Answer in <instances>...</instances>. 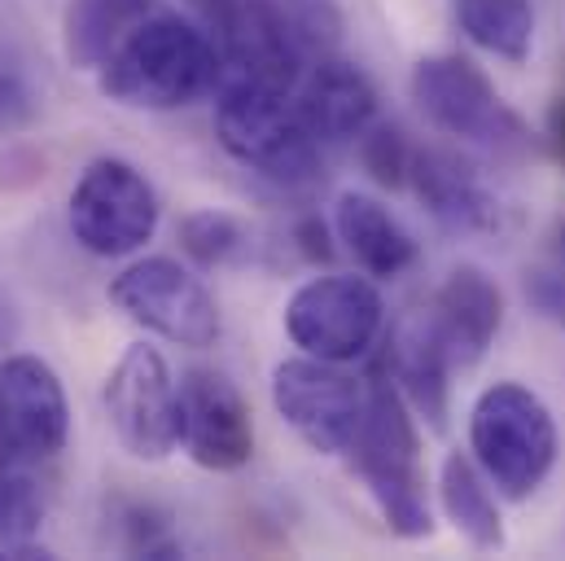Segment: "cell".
<instances>
[{"label": "cell", "instance_id": "obj_1", "mask_svg": "<svg viewBox=\"0 0 565 561\" xmlns=\"http://www.w3.org/2000/svg\"><path fill=\"white\" fill-rule=\"evenodd\" d=\"M102 93L128 110H184L224 84V57L202 22L149 13L97 71Z\"/></svg>", "mask_w": 565, "mask_h": 561}, {"label": "cell", "instance_id": "obj_2", "mask_svg": "<svg viewBox=\"0 0 565 561\" xmlns=\"http://www.w3.org/2000/svg\"><path fill=\"white\" fill-rule=\"evenodd\" d=\"M351 469L399 540L434 536V505L422 469V430L395 378H369V404L351 443Z\"/></svg>", "mask_w": 565, "mask_h": 561}, {"label": "cell", "instance_id": "obj_3", "mask_svg": "<svg viewBox=\"0 0 565 561\" xmlns=\"http://www.w3.org/2000/svg\"><path fill=\"white\" fill-rule=\"evenodd\" d=\"M557 452V421L531 387L495 382L473 400L469 456L504 500H531L548 483Z\"/></svg>", "mask_w": 565, "mask_h": 561}, {"label": "cell", "instance_id": "obj_4", "mask_svg": "<svg viewBox=\"0 0 565 561\" xmlns=\"http://www.w3.org/2000/svg\"><path fill=\"white\" fill-rule=\"evenodd\" d=\"M215 137L228 158L281 189H302L320 176V140L302 124L294 93L224 80L215 97Z\"/></svg>", "mask_w": 565, "mask_h": 561}, {"label": "cell", "instance_id": "obj_5", "mask_svg": "<svg viewBox=\"0 0 565 561\" xmlns=\"http://www.w3.org/2000/svg\"><path fill=\"white\" fill-rule=\"evenodd\" d=\"M413 102L422 119L451 140L491 149V154H526L535 140L526 119L500 97L482 66L460 53H434L413 66Z\"/></svg>", "mask_w": 565, "mask_h": 561}, {"label": "cell", "instance_id": "obj_6", "mask_svg": "<svg viewBox=\"0 0 565 561\" xmlns=\"http://www.w3.org/2000/svg\"><path fill=\"white\" fill-rule=\"evenodd\" d=\"M193 9L224 57V80L294 93L302 71L316 62L285 0H193Z\"/></svg>", "mask_w": 565, "mask_h": 561}, {"label": "cell", "instance_id": "obj_7", "mask_svg": "<svg viewBox=\"0 0 565 561\" xmlns=\"http://www.w3.org/2000/svg\"><path fill=\"white\" fill-rule=\"evenodd\" d=\"M386 329V298L373 277L329 273L298 285L285 303V334L302 356L355 364Z\"/></svg>", "mask_w": 565, "mask_h": 561}, {"label": "cell", "instance_id": "obj_8", "mask_svg": "<svg viewBox=\"0 0 565 561\" xmlns=\"http://www.w3.org/2000/svg\"><path fill=\"white\" fill-rule=\"evenodd\" d=\"M71 233L97 260L137 255L158 233V193L128 158H93L71 189Z\"/></svg>", "mask_w": 565, "mask_h": 561}, {"label": "cell", "instance_id": "obj_9", "mask_svg": "<svg viewBox=\"0 0 565 561\" xmlns=\"http://www.w3.org/2000/svg\"><path fill=\"white\" fill-rule=\"evenodd\" d=\"M110 303L128 320H137L141 329L175 342V347L206 351L220 342L215 294L193 268H184L171 255H149V260L128 264L110 280Z\"/></svg>", "mask_w": 565, "mask_h": 561}, {"label": "cell", "instance_id": "obj_10", "mask_svg": "<svg viewBox=\"0 0 565 561\" xmlns=\"http://www.w3.org/2000/svg\"><path fill=\"white\" fill-rule=\"evenodd\" d=\"M369 404V387L333 360L289 356L273 369V409L277 417L320 456L351 452Z\"/></svg>", "mask_w": 565, "mask_h": 561}, {"label": "cell", "instance_id": "obj_11", "mask_svg": "<svg viewBox=\"0 0 565 561\" xmlns=\"http://www.w3.org/2000/svg\"><path fill=\"white\" fill-rule=\"evenodd\" d=\"M119 447L137 461H167L180 447V382L158 347L132 342L106 378L102 391Z\"/></svg>", "mask_w": 565, "mask_h": 561}, {"label": "cell", "instance_id": "obj_12", "mask_svg": "<svg viewBox=\"0 0 565 561\" xmlns=\"http://www.w3.org/2000/svg\"><path fill=\"white\" fill-rule=\"evenodd\" d=\"M71 438V404L57 369L40 356L0 360V465L53 461Z\"/></svg>", "mask_w": 565, "mask_h": 561}, {"label": "cell", "instance_id": "obj_13", "mask_svg": "<svg viewBox=\"0 0 565 561\" xmlns=\"http://www.w3.org/2000/svg\"><path fill=\"white\" fill-rule=\"evenodd\" d=\"M180 447L211 474H233L255 456V421L237 382L220 369H184L180 378Z\"/></svg>", "mask_w": 565, "mask_h": 561}, {"label": "cell", "instance_id": "obj_14", "mask_svg": "<svg viewBox=\"0 0 565 561\" xmlns=\"http://www.w3.org/2000/svg\"><path fill=\"white\" fill-rule=\"evenodd\" d=\"M408 189L422 198V207L434 215V224L447 229V233L478 237V233H500L509 224V207L500 202V193L460 154L417 149L413 171H408Z\"/></svg>", "mask_w": 565, "mask_h": 561}, {"label": "cell", "instance_id": "obj_15", "mask_svg": "<svg viewBox=\"0 0 565 561\" xmlns=\"http://www.w3.org/2000/svg\"><path fill=\"white\" fill-rule=\"evenodd\" d=\"M425 325L434 329V338H438L443 356L451 360V369H473V364H482V356L500 338L504 294L482 268L460 264L438 285V294H434V303L425 311Z\"/></svg>", "mask_w": 565, "mask_h": 561}, {"label": "cell", "instance_id": "obj_16", "mask_svg": "<svg viewBox=\"0 0 565 561\" xmlns=\"http://www.w3.org/2000/svg\"><path fill=\"white\" fill-rule=\"evenodd\" d=\"M294 106L320 145H351L377 124L373 80L355 62H342L333 53L316 57L302 71V80L294 88Z\"/></svg>", "mask_w": 565, "mask_h": 561}, {"label": "cell", "instance_id": "obj_17", "mask_svg": "<svg viewBox=\"0 0 565 561\" xmlns=\"http://www.w3.org/2000/svg\"><path fill=\"white\" fill-rule=\"evenodd\" d=\"M333 237L347 246L355 268L373 280L404 277L422 260L417 237L373 193H355V189L338 193V202H333Z\"/></svg>", "mask_w": 565, "mask_h": 561}, {"label": "cell", "instance_id": "obj_18", "mask_svg": "<svg viewBox=\"0 0 565 561\" xmlns=\"http://www.w3.org/2000/svg\"><path fill=\"white\" fill-rule=\"evenodd\" d=\"M438 505L447 522L460 531V540L478 553L504 549V518L491 491V478L478 469L469 452H447L438 465Z\"/></svg>", "mask_w": 565, "mask_h": 561}, {"label": "cell", "instance_id": "obj_19", "mask_svg": "<svg viewBox=\"0 0 565 561\" xmlns=\"http://www.w3.org/2000/svg\"><path fill=\"white\" fill-rule=\"evenodd\" d=\"M391 378L404 391V400L413 404V413L429 421V430L447 425V378H451V360L443 356L434 329L417 320L408 325L395 342H391Z\"/></svg>", "mask_w": 565, "mask_h": 561}, {"label": "cell", "instance_id": "obj_20", "mask_svg": "<svg viewBox=\"0 0 565 561\" xmlns=\"http://www.w3.org/2000/svg\"><path fill=\"white\" fill-rule=\"evenodd\" d=\"M153 13V0H71L62 18V49L71 66L102 71L110 53Z\"/></svg>", "mask_w": 565, "mask_h": 561}, {"label": "cell", "instance_id": "obj_21", "mask_svg": "<svg viewBox=\"0 0 565 561\" xmlns=\"http://www.w3.org/2000/svg\"><path fill=\"white\" fill-rule=\"evenodd\" d=\"M456 22L482 53L522 66L535 49V4L531 0H456Z\"/></svg>", "mask_w": 565, "mask_h": 561}, {"label": "cell", "instance_id": "obj_22", "mask_svg": "<svg viewBox=\"0 0 565 561\" xmlns=\"http://www.w3.org/2000/svg\"><path fill=\"white\" fill-rule=\"evenodd\" d=\"M40 527H44V491L35 487V478L0 465V561L53 558L40 544Z\"/></svg>", "mask_w": 565, "mask_h": 561}, {"label": "cell", "instance_id": "obj_23", "mask_svg": "<svg viewBox=\"0 0 565 561\" xmlns=\"http://www.w3.org/2000/svg\"><path fill=\"white\" fill-rule=\"evenodd\" d=\"M175 237H180V251L198 268H224L246 251V229L228 211H189L180 220Z\"/></svg>", "mask_w": 565, "mask_h": 561}, {"label": "cell", "instance_id": "obj_24", "mask_svg": "<svg viewBox=\"0 0 565 561\" xmlns=\"http://www.w3.org/2000/svg\"><path fill=\"white\" fill-rule=\"evenodd\" d=\"M413 154H417V149L404 140L399 128H391V124H373V128L360 137V162H364L369 180L382 184V189H404V184H408Z\"/></svg>", "mask_w": 565, "mask_h": 561}, {"label": "cell", "instance_id": "obj_25", "mask_svg": "<svg viewBox=\"0 0 565 561\" xmlns=\"http://www.w3.org/2000/svg\"><path fill=\"white\" fill-rule=\"evenodd\" d=\"M124 527H128V553L132 558H180V544L167 536L162 522L149 518V509L132 505L124 514Z\"/></svg>", "mask_w": 565, "mask_h": 561}, {"label": "cell", "instance_id": "obj_26", "mask_svg": "<svg viewBox=\"0 0 565 561\" xmlns=\"http://www.w3.org/2000/svg\"><path fill=\"white\" fill-rule=\"evenodd\" d=\"M526 303H531L544 320H553V325L565 329V273L562 268L544 264V268L526 273Z\"/></svg>", "mask_w": 565, "mask_h": 561}, {"label": "cell", "instance_id": "obj_27", "mask_svg": "<svg viewBox=\"0 0 565 561\" xmlns=\"http://www.w3.org/2000/svg\"><path fill=\"white\" fill-rule=\"evenodd\" d=\"M294 242H298V251H302V260H307V264H329V260H333V246H329V229H324V220H320V215H307V220H298V229H294Z\"/></svg>", "mask_w": 565, "mask_h": 561}, {"label": "cell", "instance_id": "obj_28", "mask_svg": "<svg viewBox=\"0 0 565 561\" xmlns=\"http://www.w3.org/2000/svg\"><path fill=\"white\" fill-rule=\"evenodd\" d=\"M26 115H31V97H26V88L18 84V75L0 71V124L9 128V124H22Z\"/></svg>", "mask_w": 565, "mask_h": 561}, {"label": "cell", "instance_id": "obj_29", "mask_svg": "<svg viewBox=\"0 0 565 561\" xmlns=\"http://www.w3.org/2000/svg\"><path fill=\"white\" fill-rule=\"evenodd\" d=\"M548 140H553V149H557V158L565 167V97H557V106L548 115Z\"/></svg>", "mask_w": 565, "mask_h": 561}, {"label": "cell", "instance_id": "obj_30", "mask_svg": "<svg viewBox=\"0 0 565 561\" xmlns=\"http://www.w3.org/2000/svg\"><path fill=\"white\" fill-rule=\"evenodd\" d=\"M548 264L565 273V220L553 224V237H548Z\"/></svg>", "mask_w": 565, "mask_h": 561}]
</instances>
